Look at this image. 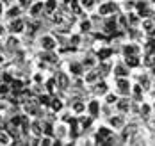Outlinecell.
<instances>
[{
    "label": "cell",
    "mask_w": 155,
    "mask_h": 146,
    "mask_svg": "<svg viewBox=\"0 0 155 146\" xmlns=\"http://www.w3.org/2000/svg\"><path fill=\"white\" fill-rule=\"evenodd\" d=\"M121 54H123V57H127V55H143V47L137 41H127L121 47Z\"/></svg>",
    "instance_id": "cell-4"
},
{
    "label": "cell",
    "mask_w": 155,
    "mask_h": 146,
    "mask_svg": "<svg viewBox=\"0 0 155 146\" xmlns=\"http://www.w3.org/2000/svg\"><path fill=\"white\" fill-rule=\"evenodd\" d=\"M125 64L128 66L130 70H137L141 64H143V59H141V55H127V57H123Z\"/></svg>",
    "instance_id": "cell-9"
},
{
    "label": "cell",
    "mask_w": 155,
    "mask_h": 146,
    "mask_svg": "<svg viewBox=\"0 0 155 146\" xmlns=\"http://www.w3.org/2000/svg\"><path fill=\"white\" fill-rule=\"evenodd\" d=\"M152 109H153V111H155V100H153V102H152Z\"/></svg>",
    "instance_id": "cell-29"
},
{
    "label": "cell",
    "mask_w": 155,
    "mask_h": 146,
    "mask_svg": "<svg viewBox=\"0 0 155 146\" xmlns=\"http://www.w3.org/2000/svg\"><path fill=\"white\" fill-rule=\"evenodd\" d=\"M100 111H102V102H100L98 96H94V98H91L89 102H86V112L89 114L93 119L100 116Z\"/></svg>",
    "instance_id": "cell-6"
},
{
    "label": "cell",
    "mask_w": 155,
    "mask_h": 146,
    "mask_svg": "<svg viewBox=\"0 0 155 146\" xmlns=\"http://www.w3.org/2000/svg\"><path fill=\"white\" fill-rule=\"evenodd\" d=\"M80 34H87L93 31V20H89V18H84L82 21H80Z\"/></svg>",
    "instance_id": "cell-15"
},
{
    "label": "cell",
    "mask_w": 155,
    "mask_h": 146,
    "mask_svg": "<svg viewBox=\"0 0 155 146\" xmlns=\"http://www.w3.org/2000/svg\"><path fill=\"white\" fill-rule=\"evenodd\" d=\"M13 89H15V91H20V89H21V82H13Z\"/></svg>",
    "instance_id": "cell-25"
},
{
    "label": "cell",
    "mask_w": 155,
    "mask_h": 146,
    "mask_svg": "<svg viewBox=\"0 0 155 146\" xmlns=\"http://www.w3.org/2000/svg\"><path fill=\"white\" fill-rule=\"evenodd\" d=\"M41 9H43V2H38V4H36V5H34V7H32L31 15H32V16H36V15H38V13H39V11H41Z\"/></svg>",
    "instance_id": "cell-20"
},
{
    "label": "cell",
    "mask_w": 155,
    "mask_h": 146,
    "mask_svg": "<svg viewBox=\"0 0 155 146\" xmlns=\"http://www.w3.org/2000/svg\"><path fill=\"white\" fill-rule=\"evenodd\" d=\"M118 11V4L114 0H105V2H100L98 7H96V15L100 18L110 16V15H116Z\"/></svg>",
    "instance_id": "cell-2"
},
{
    "label": "cell",
    "mask_w": 155,
    "mask_h": 146,
    "mask_svg": "<svg viewBox=\"0 0 155 146\" xmlns=\"http://www.w3.org/2000/svg\"><path fill=\"white\" fill-rule=\"evenodd\" d=\"M45 9H47L48 13H54L57 9V0H47L45 2Z\"/></svg>",
    "instance_id": "cell-19"
},
{
    "label": "cell",
    "mask_w": 155,
    "mask_h": 146,
    "mask_svg": "<svg viewBox=\"0 0 155 146\" xmlns=\"http://www.w3.org/2000/svg\"><path fill=\"white\" fill-rule=\"evenodd\" d=\"M107 121H109V127L114 130V132H120V130L127 125V116H125V114H121V112L110 114Z\"/></svg>",
    "instance_id": "cell-3"
},
{
    "label": "cell",
    "mask_w": 155,
    "mask_h": 146,
    "mask_svg": "<svg viewBox=\"0 0 155 146\" xmlns=\"http://www.w3.org/2000/svg\"><path fill=\"white\" fill-rule=\"evenodd\" d=\"M152 112H153V109H152V103L150 102H139V116L143 118H152Z\"/></svg>",
    "instance_id": "cell-11"
},
{
    "label": "cell",
    "mask_w": 155,
    "mask_h": 146,
    "mask_svg": "<svg viewBox=\"0 0 155 146\" xmlns=\"http://www.w3.org/2000/svg\"><path fill=\"white\" fill-rule=\"evenodd\" d=\"M84 71H86V68L82 66V63H71V64H70V73H71L73 77H82Z\"/></svg>",
    "instance_id": "cell-13"
},
{
    "label": "cell",
    "mask_w": 155,
    "mask_h": 146,
    "mask_svg": "<svg viewBox=\"0 0 155 146\" xmlns=\"http://www.w3.org/2000/svg\"><path fill=\"white\" fill-rule=\"evenodd\" d=\"M71 112L75 114V116L86 114V102H84V100H75V102H71Z\"/></svg>",
    "instance_id": "cell-10"
},
{
    "label": "cell",
    "mask_w": 155,
    "mask_h": 146,
    "mask_svg": "<svg viewBox=\"0 0 155 146\" xmlns=\"http://www.w3.org/2000/svg\"><path fill=\"white\" fill-rule=\"evenodd\" d=\"M52 143H54L52 137H45V139H43V144H52Z\"/></svg>",
    "instance_id": "cell-26"
},
{
    "label": "cell",
    "mask_w": 155,
    "mask_h": 146,
    "mask_svg": "<svg viewBox=\"0 0 155 146\" xmlns=\"http://www.w3.org/2000/svg\"><path fill=\"white\" fill-rule=\"evenodd\" d=\"M0 143H4V144H7V143H9V137H7L5 134H0Z\"/></svg>",
    "instance_id": "cell-23"
},
{
    "label": "cell",
    "mask_w": 155,
    "mask_h": 146,
    "mask_svg": "<svg viewBox=\"0 0 155 146\" xmlns=\"http://www.w3.org/2000/svg\"><path fill=\"white\" fill-rule=\"evenodd\" d=\"M150 125H152V128L155 130V118H152V119H150Z\"/></svg>",
    "instance_id": "cell-27"
},
{
    "label": "cell",
    "mask_w": 155,
    "mask_h": 146,
    "mask_svg": "<svg viewBox=\"0 0 155 146\" xmlns=\"http://www.w3.org/2000/svg\"><path fill=\"white\" fill-rule=\"evenodd\" d=\"M0 11H2V7H0Z\"/></svg>",
    "instance_id": "cell-30"
},
{
    "label": "cell",
    "mask_w": 155,
    "mask_h": 146,
    "mask_svg": "<svg viewBox=\"0 0 155 146\" xmlns=\"http://www.w3.org/2000/svg\"><path fill=\"white\" fill-rule=\"evenodd\" d=\"M13 29H16V32H20L23 29V23L21 21H16V23H13Z\"/></svg>",
    "instance_id": "cell-22"
},
{
    "label": "cell",
    "mask_w": 155,
    "mask_h": 146,
    "mask_svg": "<svg viewBox=\"0 0 155 146\" xmlns=\"http://www.w3.org/2000/svg\"><path fill=\"white\" fill-rule=\"evenodd\" d=\"M62 107H64L62 100H59V98H54V100H52V109H54L55 112H59V111H62Z\"/></svg>",
    "instance_id": "cell-18"
},
{
    "label": "cell",
    "mask_w": 155,
    "mask_h": 146,
    "mask_svg": "<svg viewBox=\"0 0 155 146\" xmlns=\"http://www.w3.org/2000/svg\"><path fill=\"white\" fill-rule=\"evenodd\" d=\"M47 87H48V91L52 93V91L55 89V79H50V80L47 82Z\"/></svg>",
    "instance_id": "cell-21"
},
{
    "label": "cell",
    "mask_w": 155,
    "mask_h": 146,
    "mask_svg": "<svg viewBox=\"0 0 155 146\" xmlns=\"http://www.w3.org/2000/svg\"><path fill=\"white\" fill-rule=\"evenodd\" d=\"M41 45H43V48H45V50H54V48H55V45H57V41H55V37H54V36H43Z\"/></svg>",
    "instance_id": "cell-14"
},
{
    "label": "cell",
    "mask_w": 155,
    "mask_h": 146,
    "mask_svg": "<svg viewBox=\"0 0 155 146\" xmlns=\"http://www.w3.org/2000/svg\"><path fill=\"white\" fill-rule=\"evenodd\" d=\"M78 4H80L86 11H91L94 7V4H96V0H78Z\"/></svg>",
    "instance_id": "cell-16"
},
{
    "label": "cell",
    "mask_w": 155,
    "mask_h": 146,
    "mask_svg": "<svg viewBox=\"0 0 155 146\" xmlns=\"http://www.w3.org/2000/svg\"><path fill=\"white\" fill-rule=\"evenodd\" d=\"M114 109H116V112H121L125 116H128L130 111H132V100H130V96H120L118 102L114 103Z\"/></svg>",
    "instance_id": "cell-5"
},
{
    "label": "cell",
    "mask_w": 155,
    "mask_h": 146,
    "mask_svg": "<svg viewBox=\"0 0 155 146\" xmlns=\"http://www.w3.org/2000/svg\"><path fill=\"white\" fill-rule=\"evenodd\" d=\"M130 71H132V70L125 64L123 59L112 63V75H114V77H130Z\"/></svg>",
    "instance_id": "cell-7"
},
{
    "label": "cell",
    "mask_w": 155,
    "mask_h": 146,
    "mask_svg": "<svg viewBox=\"0 0 155 146\" xmlns=\"http://www.w3.org/2000/svg\"><path fill=\"white\" fill-rule=\"evenodd\" d=\"M82 43V34H71V37H70V45L71 47H78Z\"/></svg>",
    "instance_id": "cell-17"
},
{
    "label": "cell",
    "mask_w": 155,
    "mask_h": 146,
    "mask_svg": "<svg viewBox=\"0 0 155 146\" xmlns=\"http://www.w3.org/2000/svg\"><path fill=\"white\" fill-rule=\"evenodd\" d=\"M57 87H61V89H68L70 87V77H68V73H57Z\"/></svg>",
    "instance_id": "cell-12"
},
{
    "label": "cell",
    "mask_w": 155,
    "mask_h": 146,
    "mask_svg": "<svg viewBox=\"0 0 155 146\" xmlns=\"http://www.w3.org/2000/svg\"><path fill=\"white\" fill-rule=\"evenodd\" d=\"M41 103H43V105H48V103H50V96H48V95L41 96Z\"/></svg>",
    "instance_id": "cell-24"
},
{
    "label": "cell",
    "mask_w": 155,
    "mask_h": 146,
    "mask_svg": "<svg viewBox=\"0 0 155 146\" xmlns=\"http://www.w3.org/2000/svg\"><path fill=\"white\" fill-rule=\"evenodd\" d=\"M130 89H132V82L128 77H114V93L118 96H130Z\"/></svg>",
    "instance_id": "cell-1"
},
{
    "label": "cell",
    "mask_w": 155,
    "mask_h": 146,
    "mask_svg": "<svg viewBox=\"0 0 155 146\" xmlns=\"http://www.w3.org/2000/svg\"><path fill=\"white\" fill-rule=\"evenodd\" d=\"M107 91H109V82L105 79H100L98 82H94L93 86H91V93L98 98H102Z\"/></svg>",
    "instance_id": "cell-8"
},
{
    "label": "cell",
    "mask_w": 155,
    "mask_h": 146,
    "mask_svg": "<svg viewBox=\"0 0 155 146\" xmlns=\"http://www.w3.org/2000/svg\"><path fill=\"white\" fill-rule=\"evenodd\" d=\"M16 13H18V9H11V11H9V15H11V16H15Z\"/></svg>",
    "instance_id": "cell-28"
}]
</instances>
